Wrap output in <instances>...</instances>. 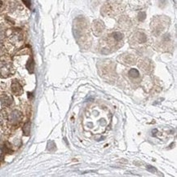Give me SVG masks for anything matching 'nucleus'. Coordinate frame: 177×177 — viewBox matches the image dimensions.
<instances>
[{
  "label": "nucleus",
  "mask_w": 177,
  "mask_h": 177,
  "mask_svg": "<svg viewBox=\"0 0 177 177\" xmlns=\"http://www.w3.org/2000/svg\"><path fill=\"white\" fill-rule=\"evenodd\" d=\"M21 118L22 113L18 110H14L10 113V115L8 117V120H9V123L12 125H16L21 122Z\"/></svg>",
  "instance_id": "nucleus-1"
},
{
  "label": "nucleus",
  "mask_w": 177,
  "mask_h": 177,
  "mask_svg": "<svg viewBox=\"0 0 177 177\" xmlns=\"http://www.w3.org/2000/svg\"><path fill=\"white\" fill-rule=\"evenodd\" d=\"M13 74V68L11 64H6L0 68V77L8 78Z\"/></svg>",
  "instance_id": "nucleus-2"
},
{
  "label": "nucleus",
  "mask_w": 177,
  "mask_h": 177,
  "mask_svg": "<svg viewBox=\"0 0 177 177\" xmlns=\"http://www.w3.org/2000/svg\"><path fill=\"white\" fill-rule=\"evenodd\" d=\"M11 91L16 96H21L23 93V87L17 80H13L11 83Z\"/></svg>",
  "instance_id": "nucleus-3"
},
{
  "label": "nucleus",
  "mask_w": 177,
  "mask_h": 177,
  "mask_svg": "<svg viewBox=\"0 0 177 177\" xmlns=\"http://www.w3.org/2000/svg\"><path fill=\"white\" fill-rule=\"evenodd\" d=\"M0 100H1V105L4 107H8V106H10L12 104L13 98L10 95L4 94L0 97Z\"/></svg>",
  "instance_id": "nucleus-4"
},
{
  "label": "nucleus",
  "mask_w": 177,
  "mask_h": 177,
  "mask_svg": "<svg viewBox=\"0 0 177 177\" xmlns=\"http://www.w3.org/2000/svg\"><path fill=\"white\" fill-rule=\"evenodd\" d=\"M104 29H105V25L103 24V22L99 21H94V23H93V31H94V34H96V35L101 34Z\"/></svg>",
  "instance_id": "nucleus-5"
},
{
  "label": "nucleus",
  "mask_w": 177,
  "mask_h": 177,
  "mask_svg": "<svg viewBox=\"0 0 177 177\" xmlns=\"http://www.w3.org/2000/svg\"><path fill=\"white\" fill-rule=\"evenodd\" d=\"M128 74L130 77H132V78H138L139 76V71L136 70V69H132V70H129Z\"/></svg>",
  "instance_id": "nucleus-6"
},
{
  "label": "nucleus",
  "mask_w": 177,
  "mask_h": 177,
  "mask_svg": "<svg viewBox=\"0 0 177 177\" xmlns=\"http://www.w3.org/2000/svg\"><path fill=\"white\" fill-rule=\"evenodd\" d=\"M30 132V123H26L23 126V133L25 136H29Z\"/></svg>",
  "instance_id": "nucleus-7"
},
{
  "label": "nucleus",
  "mask_w": 177,
  "mask_h": 177,
  "mask_svg": "<svg viewBox=\"0 0 177 177\" xmlns=\"http://www.w3.org/2000/svg\"><path fill=\"white\" fill-rule=\"evenodd\" d=\"M26 68L27 70H29L30 73H32L33 71H34V61H33L32 58H30V59L29 60V61L27 62Z\"/></svg>",
  "instance_id": "nucleus-8"
},
{
  "label": "nucleus",
  "mask_w": 177,
  "mask_h": 177,
  "mask_svg": "<svg viewBox=\"0 0 177 177\" xmlns=\"http://www.w3.org/2000/svg\"><path fill=\"white\" fill-rule=\"evenodd\" d=\"M146 168H147V170L149 172H152V173H153V172H156V169L154 168V167H153V166L148 165V166H146Z\"/></svg>",
  "instance_id": "nucleus-9"
},
{
  "label": "nucleus",
  "mask_w": 177,
  "mask_h": 177,
  "mask_svg": "<svg viewBox=\"0 0 177 177\" xmlns=\"http://www.w3.org/2000/svg\"><path fill=\"white\" fill-rule=\"evenodd\" d=\"M23 2L27 7H30V0H23Z\"/></svg>",
  "instance_id": "nucleus-10"
},
{
  "label": "nucleus",
  "mask_w": 177,
  "mask_h": 177,
  "mask_svg": "<svg viewBox=\"0 0 177 177\" xmlns=\"http://www.w3.org/2000/svg\"><path fill=\"white\" fill-rule=\"evenodd\" d=\"M3 153H4V147H3V146H0V157L3 155Z\"/></svg>",
  "instance_id": "nucleus-11"
},
{
  "label": "nucleus",
  "mask_w": 177,
  "mask_h": 177,
  "mask_svg": "<svg viewBox=\"0 0 177 177\" xmlns=\"http://www.w3.org/2000/svg\"><path fill=\"white\" fill-rule=\"evenodd\" d=\"M3 120H4V118L3 117V115H1V114H0V125H1V124H3Z\"/></svg>",
  "instance_id": "nucleus-12"
}]
</instances>
